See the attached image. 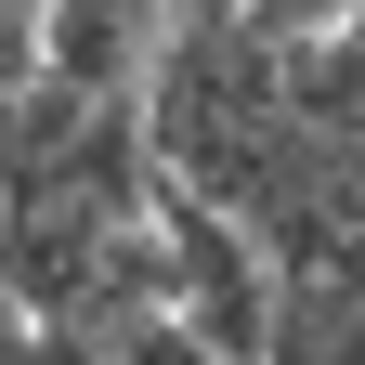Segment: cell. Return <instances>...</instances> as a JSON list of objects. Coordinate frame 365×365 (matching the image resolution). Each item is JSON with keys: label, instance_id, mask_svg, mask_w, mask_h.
I'll list each match as a JSON object with an SVG mask.
<instances>
[{"label": "cell", "instance_id": "obj_1", "mask_svg": "<svg viewBox=\"0 0 365 365\" xmlns=\"http://www.w3.org/2000/svg\"><path fill=\"white\" fill-rule=\"evenodd\" d=\"M39 78L66 91V105H130L144 118V91H157V66H170V0H39Z\"/></svg>", "mask_w": 365, "mask_h": 365}, {"label": "cell", "instance_id": "obj_2", "mask_svg": "<svg viewBox=\"0 0 365 365\" xmlns=\"http://www.w3.org/2000/svg\"><path fill=\"white\" fill-rule=\"evenodd\" d=\"M0 365H39V327H26L14 300H0Z\"/></svg>", "mask_w": 365, "mask_h": 365}, {"label": "cell", "instance_id": "obj_3", "mask_svg": "<svg viewBox=\"0 0 365 365\" xmlns=\"http://www.w3.org/2000/svg\"><path fill=\"white\" fill-rule=\"evenodd\" d=\"M0 14H39V0H0Z\"/></svg>", "mask_w": 365, "mask_h": 365}]
</instances>
